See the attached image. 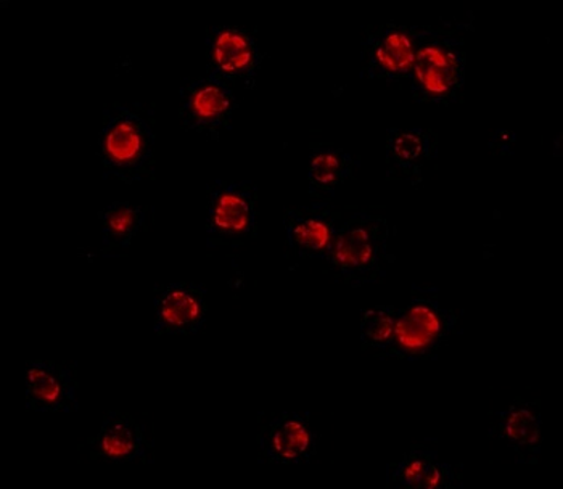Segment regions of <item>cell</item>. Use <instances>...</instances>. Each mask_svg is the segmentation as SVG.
Wrapping results in <instances>:
<instances>
[{"mask_svg":"<svg viewBox=\"0 0 563 489\" xmlns=\"http://www.w3.org/2000/svg\"><path fill=\"white\" fill-rule=\"evenodd\" d=\"M284 225L288 248L297 258L325 259L340 223L332 208L312 204L288 211Z\"/></svg>","mask_w":563,"mask_h":489,"instance_id":"obj_12","label":"cell"},{"mask_svg":"<svg viewBox=\"0 0 563 489\" xmlns=\"http://www.w3.org/2000/svg\"><path fill=\"white\" fill-rule=\"evenodd\" d=\"M354 162L340 148L321 147L309 158V192L318 197H332L351 176Z\"/></svg>","mask_w":563,"mask_h":489,"instance_id":"obj_18","label":"cell"},{"mask_svg":"<svg viewBox=\"0 0 563 489\" xmlns=\"http://www.w3.org/2000/svg\"><path fill=\"white\" fill-rule=\"evenodd\" d=\"M75 370L64 364L34 360L27 366L24 398L30 411L69 414L78 409Z\"/></svg>","mask_w":563,"mask_h":489,"instance_id":"obj_9","label":"cell"},{"mask_svg":"<svg viewBox=\"0 0 563 489\" xmlns=\"http://www.w3.org/2000/svg\"><path fill=\"white\" fill-rule=\"evenodd\" d=\"M413 92L429 102H448L462 90L465 51L462 41L427 34L411 71Z\"/></svg>","mask_w":563,"mask_h":489,"instance_id":"obj_3","label":"cell"},{"mask_svg":"<svg viewBox=\"0 0 563 489\" xmlns=\"http://www.w3.org/2000/svg\"><path fill=\"white\" fill-rule=\"evenodd\" d=\"M261 454L271 463L294 466L303 464L316 451V433L303 415L284 412L263 425Z\"/></svg>","mask_w":563,"mask_h":489,"instance_id":"obj_13","label":"cell"},{"mask_svg":"<svg viewBox=\"0 0 563 489\" xmlns=\"http://www.w3.org/2000/svg\"><path fill=\"white\" fill-rule=\"evenodd\" d=\"M434 151L437 138L430 131L420 127L393 131L387 144L388 168L402 178H420Z\"/></svg>","mask_w":563,"mask_h":489,"instance_id":"obj_16","label":"cell"},{"mask_svg":"<svg viewBox=\"0 0 563 489\" xmlns=\"http://www.w3.org/2000/svg\"><path fill=\"white\" fill-rule=\"evenodd\" d=\"M396 314L398 310L390 307H378L364 312L360 324L361 343L364 348L387 355L395 338Z\"/></svg>","mask_w":563,"mask_h":489,"instance_id":"obj_19","label":"cell"},{"mask_svg":"<svg viewBox=\"0 0 563 489\" xmlns=\"http://www.w3.org/2000/svg\"><path fill=\"white\" fill-rule=\"evenodd\" d=\"M155 331L159 335H192L207 319V290L196 284H173L156 293Z\"/></svg>","mask_w":563,"mask_h":489,"instance_id":"obj_10","label":"cell"},{"mask_svg":"<svg viewBox=\"0 0 563 489\" xmlns=\"http://www.w3.org/2000/svg\"><path fill=\"white\" fill-rule=\"evenodd\" d=\"M210 76L221 81H250L255 78L261 64L256 41L239 27H219L208 40Z\"/></svg>","mask_w":563,"mask_h":489,"instance_id":"obj_11","label":"cell"},{"mask_svg":"<svg viewBox=\"0 0 563 489\" xmlns=\"http://www.w3.org/2000/svg\"><path fill=\"white\" fill-rule=\"evenodd\" d=\"M427 34L429 31L395 24L378 27L364 43V68L372 78H406L411 75L417 51Z\"/></svg>","mask_w":563,"mask_h":489,"instance_id":"obj_6","label":"cell"},{"mask_svg":"<svg viewBox=\"0 0 563 489\" xmlns=\"http://www.w3.org/2000/svg\"><path fill=\"white\" fill-rule=\"evenodd\" d=\"M390 229L384 218L354 213L339 225L327 263L350 284L372 282L380 276L388 258Z\"/></svg>","mask_w":563,"mask_h":489,"instance_id":"obj_2","label":"cell"},{"mask_svg":"<svg viewBox=\"0 0 563 489\" xmlns=\"http://www.w3.org/2000/svg\"><path fill=\"white\" fill-rule=\"evenodd\" d=\"M234 109L231 85L208 76L184 89L180 116L187 130L214 135L229 126Z\"/></svg>","mask_w":563,"mask_h":489,"instance_id":"obj_8","label":"cell"},{"mask_svg":"<svg viewBox=\"0 0 563 489\" xmlns=\"http://www.w3.org/2000/svg\"><path fill=\"white\" fill-rule=\"evenodd\" d=\"M256 199L253 184L218 182L208 197V238L229 244L252 234L256 225Z\"/></svg>","mask_w":563,"mask_h":489,"instance_id":"obj_5","label":"cell"},{"mask_svg":"<svg viewBox=\"0 0 563 489\" xmlns=\"http://www.w3.org/2000/svg\"><path fill=\"white\" fill-rule=\"evenodd\" d=\"M99 218L102 225L103 253L110 255L128 248L147 223L144 208L134 207L126 201H117L103 208Z\"/></svg>","mask_w":563,"mask_h":489,"instance_id":"obj_17","label":"cell"},{"mask_svg":"<svg viewBox=\"0 0 563 489\" xmlns=\"http://www.w3.org/2000/svg\"><path fill=\"white\" fill-rule=\"evenodd\" d=\"M450 310L432 298H416L396 314L395 338L388 356L417 359L434 352L454 325Z\"/></svg>","mask_w":563,"mask_h":489,"instance_id":"obj_4","label":"cell"},{"mask_svg":"<svg viewBox=\"0 0 563 489\" xmlns=\"http://www.w3.org/2000/svg\"><path fill=\"white\" fill-rule=\"evenodd\" d=\"M499 435L510 449L525 460L537 459L542 443V419L540 409L530 402H516L500 412Z\"/></svg>","mask_w":563,"mask_h":489,"instance_id":"obj_15","label":"cell"},{"mask_svg":"<svg viewBox=\"0 0 563 489\" xmlns=\"http://www.w3.org/2000/svg\"><path fill=\"white\" fill-rule=\"evenodd\" d=\"M457 477L437 451L417 447L388 467L387 481L393 488L446 489L453 487Z\"/></svg>","mask_w":563,"mask_h":489,"instance_id":"obj_14","label":"cell"},{"mask_svg":"<svg viewBox=\"0 0 563 489\" xmlns=\"http://www.w3.org/2000/svg\"><path fill=\"white\" fill-rule=\"evenodd\" d=\"M97 152L107 178L137 182L152 168L155 133L151 120L132 107H111L103 116Z\"/></svg>","mask_w":563,"mask_h":489,"instance_id":"obj_1","label":"cell"},{"mask_svg":"<svg viewBox=\"0 0 563 489\" xmlns=\"http://www.w3.org/2000/svg\"><path fill=\"white\" fill-rule=\"evenodd\" d=\"M155 449V436L151 423L139 421L124 412H110L89 442L92 459L126 464L135 460L148 463Z\"/></svg>","mask_w":563,"mask_h":489,"instance_id":"obj_7","label":"cell"}]
</instances>
